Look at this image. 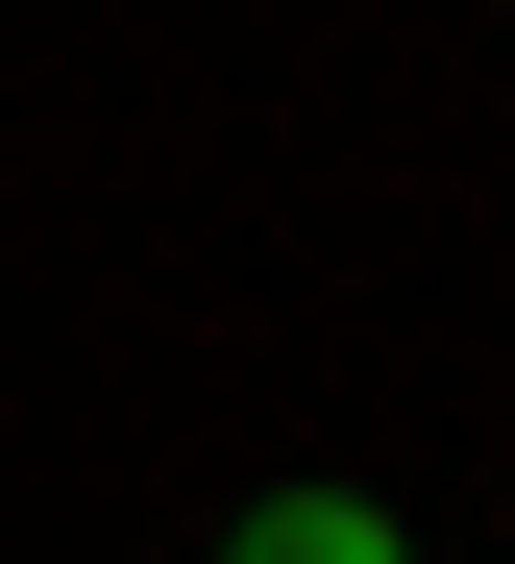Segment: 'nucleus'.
Wrapping results in <instances>:
<instances>
[{"label":"nucleus","mask_w":515,"mask_h":564,"mask_svg":"<svg viewBox=\"0 0 515 564\" xmlns=\"http://www.w3.org/2000/svg\"><path fill=\"white\" fill-rule=\"evenodd\" d=\"M222 564H418V540H393V516H368V491H270V516H246V540H222Z\"/></svg>","instance_id":"f257e3e1"}]
</instances>
